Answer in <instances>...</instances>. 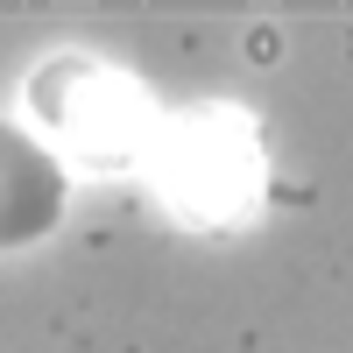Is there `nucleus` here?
Segmentation results:
<instances>
[{
    "label": "nucleus",
    "instance_id": "1",
    "mask_svg": "<svg viewBox=\"0 0 353 353\" xmlns=\"http://www.w3.org/2000/svg\"><path fill=\"white\" fill-rule=\"evenodd\" d=\"M141 176H149L156 205L176 226L233 233L269 198V141H261V121L248 106H219V99L163 113L149 156H141Z\"/></svg>",
    "mask_w": 353,
    "mask_h": 353
},
{
    "label": "nucleus",
    "instance_id": "2",
    "mask_svg": "<svg viewBox=\"0 0 353 353\" xmlns=\"http://www.w3.org/2000/svg\"><path fill=\"white\" fill-rule=\"evenodd\" d=\"M21 128L43 134L64 163L78 170H141L156 141V99L141 92V78L99 64V57H78V50H57L28 71V92H21Z\"/></svg>",
    "mask_w": 353,
    "mask_h": 353
},
{
    "label": "nucleus",
    "instance_id": "3",
    "mask_svg": "<svg viewBox=\"0 0 353 353\" xmlns=\"http://www.w3.org/2000/svg\"><path fill=\"white\" fill-rule=\"evenodd\" d=\"M71 219V163L21 121H0V254L57 241Z\"/></svg>",
    "mask_w": 353,
    "mask_h": 353
}]
</instances>
